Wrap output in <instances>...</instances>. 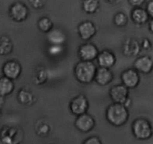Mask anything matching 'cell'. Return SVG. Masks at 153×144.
<instances>
[{
    "label": "cell",
    "instance_id": "cell-1",
    "mask_svg": "<svg viewBox=\"0 0 153 144\" xmlns=\"http://www.w3.org/2000/svg\"><path fill=\"white\" fill-rule=\"evenodd\" d=\"M106 119L115 127H120L127 122L129 117L128 107L123 104L114 103L109 105L106 109Z\"/></svg>",
    "mask_w": 153,
    "mask_h": 144
},
{
    "label": "cell",
    "instance_id": "cell-2",
    "mask_svg": "<svg viewBox=\"0 0 153 144\" xmlns=\"http://www.w3.org/2000/svg\"><path fill=\"white\" fill-rule=\"evenodd\" d=\"M97 67L94 62L80 61L76 64L74 74L76 80L83 84H89L95 80Z\"/></svg>",
    "mask_w": 153,
    "mask_h": 144
},
{
    "label": "cell",
    "instance_id": "cell-3",
    "mask_svg": "<svg viewBox=\"0 0 153 144\" xmlns=\"http://www.w3.org/2000/svg\"><path fill=\"white\" fill-rule=\"evenodd\" d=\"M131 130L137 139L146 140L149 139L153 134V128L151 123L143 118H136L131 125Z\"/></svg>",
    "mask_w": 153,
    "mask_h": 144
},
{
    "label": "cell",
    "instance_id": "cell-4",
    "mask_svg": "<svg viewBox=\"0 0 153 144\" xmlns=\"http://www.w3.org/2000/svg\"><path fill=\"white\" fill-rule=\"evenodd\" d=\"M89 108V102L85 94H79L71 100L70 103V110L73 115L80 116L86 113Z\"/></svg>",
    "mask_w": 153,
    "mask_h": 144
},
{
    "label": "cell",
    "instance_id": "cell-5",
    "mask_svg": "<svg viewBox=\"0 0 153 144\" xmlns=\"http://www.w3.org/2000/svg\"><path fill=\"white\" fill-rule=\"evenodd\" d=\"M128 89L129 88H127L124 84H117L111 88L109 91V95L113 102L124 104L129 98Z\"/></svg>",
    "mask_w": 153,
    "mask_h": 144
},
{
    "label": "cell",
    "instance_id": "cell-6",
    "mask_svg": "<svg viewBox=\"0 0 153 144\" xmlns=\"http://www.w3.org/2000/svg\"><path fill=\"white\" fill-rule=\"evenodd\" d=\"M99 53L97 46L92 43L83 44L78 50V55L82 61L93 62L97 59Z\"/></svg>",
    "mask_w": 153,
    "mask_h": 144
},
{
    "label": "cell",
    "instance_id": "cell-7",
    "mask_svg": "<svg viewBox=\"0 0 153 144\" xmlns=\"http://www.w3.org/2000/svg\"><path fill=\"white\" fill-rule=\"evenodd\" d=\"M95 120L90 114L84 113L78 116L75 120V126L79 131L82 133H88L95 127Z\"/></svg>",
    "mask_w": 153,
    "mask_h": 144
},
{
    "label": "cell",
    "instance_id": "cell-8",
    "mask_svg": "<svg viewBox=\"0 0 153 144\" xmlns=\"http://www.w3.org/2000/svg\"><path fill=\"white\" fill-rule=\"evenodd\" d=\"M123 84L128 88H134L139 85L140 77L139 72L135 68H128L121 74Z\"/></svg>",
    "mask_w": 153,
    "mask_h": 144
},
{
    "label": "cell",
    "instance_id": "cell-9",
    "mask_svg": "<svg viewBox=\"0 0 153 144\" xmlns=\"http://www.w3.org/2000/svg\"><path fill=\"white\" fill-rule=\"evenodd\" d=\"M9 14L13 20L16 22H22L28 17V8L24 3L16 2L10 6Z\"/></svg>",
    "mask_w": 153,
    "mask_h": 144
},
{
    "label": "cell",
    "instance_id": "cell-10",
    "mask_svg": "<svg viewBox=\"0 0 153 144\" xmlns=\"http://www.w3.org/2000/svg\"><path fill=\"white\" fill-rule=\"evenodd\" d=\"M3 75L11 80H16L22 73V66L16 60H8L2 66Z\"/></svg>",
    "mask_w": 153,
    "mask_h": 144
},
{
    "label": "cell",
    "instance_id": "cell-11",
    "mask_svg": "<svg viewBox=\"0 0 153 144\" xmlns=\"http://www.w3.org/2000/svg\"><path fill=\"white\" fill-rule=\"evenodd\" d=\"M78 34L84 40H88L97 34V27L91 21H84L78 26Z\"/></svg>",
    "mask_w": 153,
    "mask_h": 144
},
{
    "label": "cell",
    "instance_id": "cell-12",
    "mask_svg": "<svg viewBox=\"0 0 153 144\" xmlns=\"http://www.w3.org/2000/svg\"><path fill=\"white\" fill-rule=\"evenodd\" d=\"M134 68L144 74L151 73L153 70V58L149 56L138 57L134 62Z\"/></svg>",
    "mask_w": 153,
    "mask_h": 144
},
{
    "label": "cell",
    "instance_id": "cell-13",
    "mask_svg": "<svg viewBox=\"0 0 153 144\" xmlns=\"http://www.w3.org/2000/svg\"><path fill=\"white\" fill-rule=\"evenodd\" d=\"M97 61L100 67L111 68L115 64L117 58L114 52L108 50H104L99 53Z\"/></svg>",
    "mask_w": 153,
    "mask_h": 144
},
{
    "label": "cell",
    "instance_id": "cell-14",
    "mask_svg": "<svg viewBox=\"0 0 153 144\" xmlns=\"http://www.w3.org/2000/svg\"><path fill=\"white\" fill-rule=\"evenodd\" d=\"M114 77V74L112 73L111 70L110 68H103V67H99L97 68V73H96L95 80L98 85L100 86H104L108 85L110 83L112 80H113Z\"/></svg>",
    "mask_w": 153,
    "mask_h": 144
},
{
    "label": "cell",
    "instance_id": "cell-15",
    "mask_svg": "<svg viewBox=\"0 0 153 144\" xmlns=\"http://www.w3.org/2000/svg\"><path fill=\"white\" fill-rule=\"evenodd\" d=\"M47 34V40L50 44L63 45L67 40V35L64 31L58 28H53Z\"/></svg>",
    "mask_w": 153,
    "mask_h": 144
},
{
    "label": "cell",
    "instance_id": "cell-16",
    "mask_svg": "<svg viewBox=\"0 0 153 144\" xmlns=\"http://www.w3.org/2000/svg\"><path fill=\"white\" fill-rule=\"evenodd\" d=\"M131 20L134 23L137 25H143L148 22L149 19V15L148 14L146 9L143 8L141 7L134 8L131 13Z\"/></svg>",
    "mask_w": 153,
    "mask_h": 144
},
{
    "label": "cell",
    "instance_id": "cell-17",
    "mask_svg": "<svg viewBox=\"0 0 153 144\" xmlns=\"http://www.w3.org/2000/svg\"><path fill=\"white\" fill-rule=\"evenodd\" d=\"M14 89V83L13 80L3 76L0 80V93L1 96H7L13 92Z\"/></svg>",
    "mask_w": 153,
    "mask_h": 144
},
{
    "label": "cell",
    "instance_id": "cell-18",
    "mask_svg": "<svg viewBox=\"0 0 153 144\" xmlns=\"http://www.w3.org/2000/svg\"><path fill=\"white\" fill-rule=\"evenodd\" d=\"M17 100L24 105H29L34 101V95L30 90L22 88L17 93Z\"/></svg>",
    "mask_w": 153,
    "mask_h": 144
},
{
    "label": "cell",
    "instance_id": "cell-19",
    "mask_svg": "<svg viewBox=\"0 0 153 144\" xmlns=\"http://www.w3.org/2000/svg\"><path fill=\"white\" fill-rule=\"evenodd\" d=\"M100 1L99 0H83L82 2V9L88 14L97 13L100 8Z\"/></svg>",
    "mask_w": 153,
    "mask_h": 144
},
{
    "label": "cell",
    "instance_id": "cell-20",
    "mask_svg": "<svg viewBox=\"0 0 153 144\" xmlns=\"http://www.w3.org/2000/svg\"><path fill=\"white\" fill-rule=\"evenodd\" d=\"M13 50V44L8 37L2 36L0 44V53L1 56H7Z\"/></svg>",
    "mask_w": 153,
    "mask_h": 144
},
{
    "label": "cell",
    "instance_id": "cell-21",
    "mask_svg": "<svg viewBox=\"0 0 153 144\" xmlns=\"http://www.w3.org/2000/svg\"><path fill=\"white\" fill-rule=\"evenodd\" d=\"M37 26L42 32L44 33H48L54 28L53 22L47 16H43L40 18L37 22Z\"/></svg>",
    "mask_w": 153,
    "mask_h": 144
},
{
    "label": "cell",
    "instance_id": "cell-22",
    "mask_svg": "<svg viewBox=\"0 0 153 144\" xmlns=\"http://www.w3.org/2000/svg\"><path fill=\"white\" fill-rule=\"evenodd\" d=\"M127 22H128V17L123 12H119L115 14L114 17V22L117 26H125L127 24Z\"/></svg>",
    "mask_w": 153,
    "mask_h": 144
},
{
    "label": "cell",
    "instance_id": "cell-23",
    "mask_svg": "<svg viewBox=\"0 0 153 144\" xmlns=\"http://www.w3.org/2000/svg\"><path fill=\"white\" fill-rule=\"evenodd\" d=\"M64 50V46L63 45H55L51 44L50 46L48 49V52L52 56H57L62 53Z\"/></svg>",
    "mask_w": 153,
    "mask_h": 144
},
{
    "label": "cell",
    "instance_id": "cell-24",
    "mask_svg": "<svg viewBox=\"0 0 153 144\" xmlns=\"http://www.w3.org/2000/svg\"><path fill=\"white\" fill-rule=\"evenodd\" d=\"M30 4L34 8H43L46 2V0H29Z\"/></svg>",
    "mask_w": 153,
    "mask_h": 144
},
{
    "label": "cell",
    "instance_id": "cell-25",
    "mask_svg": "<svg viewBox=\"0 0 153 144\" xmlns=\"http://www.w3.org/2000/svg\"><path fill=\"white\" fill-rule=\"evenodd\" d=\"M82 144H102V142L99 137L96 136H92L85 140Z\"/></svg>",
    "mask_w": 153,
    "mask_h": 144
},
{
    "label": "cell",
    "instance_id": "cell-26",
    "mask_svg": "<svg viewBox=\"0 0 153 144\" xmlns=\"http://www.w3.org/2000/svg\"><path fill=\"white\" fill-rule=\"evenodd\" d=\"M145 1H146V0H128V2H129L130 4L132 5L133 7L137 8L140 7L142 4H143Z\"/></svg>",
    "mask_w": 153,
    "mask_h": 144
},
{
    "label": "cell",
    "instance_id": "cell-27",
    "mask_svg": "<svg viewBox=\"0 0 153 144\" xmlns=\"http://www.w3.org/2000/svg\"><path fill=\"white\" fill-rule=\"evenodd\" d=\"M146 9V10H147L148 14H149V16H150L151 18H153V0H150V1L147 3Z\"/></svg>",
    "mask_w": 153,
    "mask_h": 144
},
{
    "label": "cell",
    "instance_id": "cell-28",
    "mask_svg": "<svg viewBox=\"0 0 153 144\" xmlns=\"http://www.w3.org/2000/svg\"><path fill=\"white\" fill-rule=\"evenodd\" d=\"M41 125L43 126V128H41V126L40 125V127H39V132L42 134H47L49 130V126L46 124H41Z\"/></svg>",
    "mask_w": 153,
    "mask_h": 144
},
{
    "label": "cell",
    "instance_id": "cell-29",
    "mask_svg": "<svg viewBox=\"0 0 153 144\" xmlns=\"http://www.w3.org/2000/svg\"><path fill=\"white\" fill-rule=\"evenodd\" d=\"M149 30H150L151 32L153 33V18H152V19L150 20V21H149Z\"/></svg>",
    "mask_w": 153,
    "mask_h": 144
}]
</instances>
